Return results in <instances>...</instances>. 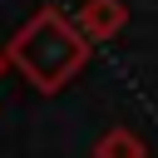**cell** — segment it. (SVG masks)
I'll return each instance as SVG.
<instances>
[{
	"mask_svg": "<svg viewBox=\"0 0 158 158\" xmlns=\"http://www.w3.org/2000/svg\"><path fill=\"white\" fill-rule=\"evenodd\" d=\"M89 35L74 25V15H64L59 5H40L5 44L10 69L35 84L40 94H59L84 64H89Z\"/></svg>",
	"mask_w": 158,
	"mask_h": 158,
	"instance_id": "obj_1",
	"label": "cell"
},
{
	"mask_svg": "<svg viewBox=\"0 0 158 158\" xmlns=\"http://www.w3.org/2000/svg\"><path fill=\"white\" fill-rule=\"evenodd\" d=\"M74 25L89 35V44H104V40H114L128 25V5L123 0H84L74 10Z\"/></svg>",
	"mask_w": 158,
	"mask_h": 158,
	"instance_id": "obj_2",
	"label": "cell"
},
{
	"mask_svg": "<svg viewBox=\"0 0 158 158\" xmlns=\"http://www.w3.org/2000/svg\"><path fill=\"white\" fill-rule=\"evenodd\" d=\"M94 158H148V143H143L133 128L114 123L109 133H99V143H94Z\"/></svg>",
	"mask_w": 158,
	"mask_h": 158,
	"instance_id": "obj_3",
	"label": "cell"
},
{
	"mask_svg": "<svg viewBox=\"0 0 158 158\" xmlns=\"http://www.w3.org/2000/svg\"><path fill=\"white\" fill-rule=\"evenodd\" d=\"M5 69H10V59H5V49H0V74H5Z\"/></svg>",
	"mask_w": 158,
	"mask_h": 158,
	"instance_id": "obj_4",
	"label": "cell"
}]
</instances>
